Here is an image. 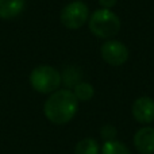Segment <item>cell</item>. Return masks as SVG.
<instances>
[{
	"label": "cell",
	"instance_id": "cell-1",
	"mask_svg": "<svg viewBox=\"0 0 154 154\" xmlns=\"http://www.w3.org/2000/svg\"><path fill=\"white\" fill-rule=\"evenodd\" d=\"M79 109V100L73 95L72 89L60 88L50 93L43 104V114L46 119L53 125H66L76 116Z\"/></svg>",
	"mask_w": 154,
	"mask_h": 154
},
{
	"label": "cell",
	"instance_id": "cell-2",
	"mask_svg": "<svg viewBox=\"0 0 154 154\" xmlns=\"http://www.w3.org/2000/svg\"><path fill=\"white\" fill-rule=\"evenodd\" d=\"M87 24L91 34L104 41L116 37L122 29L120 18L112 10L107 8H97L93 11L89 15Z\"/></svg>",
	"mask_w": 154,
	"mask_h": 154
},
{
	"label": "cell",
	"instance_id": "cell-3",
	"mask_svg": "<svg viewBox=\"0 0 154 154\" xmlns=\"http://www.w3.org/2000/svg\"><path fill=\"white\" fill-rule=\"evenodd\" d=\"M30 85L38 93L50 95L61 87V72L50 65H39L34 68L29 76Z\"/></svg>",
	"mask_w": 154,
	"mask_h": 154
},
{
	"label": "cell",
	"instance_id": "cell-4",
	"mask_svg": "<svg viewBox=\"0 0 154 154\" xmlns=\"http://www.w3.org/2000/svg\"><path fill=\"white\" fill-rule=\"evenodd\" d=\"M89 7L82 0H73L68 3L60 12V22L68 30H79L88 23Z\"/></svg>",
	"mask_w": 154,
	"mask_h": 154
},
{
	"label": "cell",
	"instance_id": "cell-5",
	"mask_svg": "<svg viewBox=\"0 0 154 154\" xmlns=\"http://www.w3.org/2000/svg\"><path fill=\"white\" fill-rule=\"evenodd\" d=\"M100 56L104 62L111 66H122L130 57L127 46L118 39H107L100 46Z\"/></svg>",
	"mask_w": 154,
	"mask_h": 154
},
{
	"label": "cell",
	"instance_id": "cell-6",
	"mask_svg": "<svg viewBox=\"0 0 154 154\" xmlns=\"http://www.w3.org/2000/svg\"><path fill=\"white\" fill-rule=\"evenodd\" d=\"M134 119L143 126L154 122V99L149 96H141L133 103L131 107Z\"/></svg>",
	"mask_w": 154,
	"mask_h": 154
},
{
	"label": "cell",
	"instance_id": "cell-7",
	"mask_svg": "<svg viewBox=\"0 0 154 154\" xmlns=\"http://www.w3.org/2000/svg\"><path fill=\"white\" fill-rule=\"evenodd\" d=\"M134 146L141 154H154V127L143 126L134 134Z\"/></svg>",
	"mask_w": 154,
	"mask_h": 154
},
{
	"label": "cell",
	"instance_id": "cell-8",
	"mask_svg": "<svg viewBox=\"0 0 154 154\" xmlns=\"http://www.w3.org/2000/svg\"><path fill=\"white\" fill-rule=\"evenodd\" d=\"M26 8V0H0V19L10 20L19 16Z\"/></svg>",
	"mask_w": 154,
	"mask_h": 154
},
{
	"label": "cell",
	"instance_id": "cell-9",
	"mask_svg": "<svg viewBox=\"0 0 154 154\" xmlns=\"http://www.w3.org/2000/svg\"><path fill=\"white\" fill-rule=\"evenodd\" d=\"M81 81H82V72L80 68L75 66V65L64 68V70L61 72V84L66 89H73Z\"/></svg>",
	"mask_w": 154,
	"mask_h": 154
},
{
	"label": "cell",
	"instance_id": "cell-10",
	"mask_svg": "<svg viewBox=\"0 0 154 154\" xmlns=\"http://www.w3.org/2000/svg\"><path fill=\"white\" fill-rule=\"evenodd\" d=\"M72 92L79 101H88L95 95V88H93L92 84H89V82L82 80L81 82H79V84L73 88Z\"/></svg>",
	"mask_w": 154,
	"mask_h": 154
},
{
	"label": "cell",
	"instance_id": "cell-11",
	"mask_svg": "<svg viewBox=\"0 0 154 154\" xmlns=\"http://www.w3.org/2000/svg\"><path fill=\"white\" fill-rule=\"evenodd\" d=\"M75 154H100V146L93 138H84L76 145Z\"/></svg>",
	"mask_w": 154,
	"mask_h": 154
},
{
	"label": "cell",
	"instance_id": "cell-12",
	"mask_svg": "<svg viewBox=\"0 0 154 154\" xmlns=\"http://www.w3.org/2000/svg\"><path fill=\"white\" fill-rule=\"evenodd\" d=\"M101 154H131V152L123 142L112 139V141H107L103 143Z\"/></svg>",
	"mask_w": 154,
	"mask_h": 154
},
{
	"label": "cell",
	"instance_id": "cell-13",
	"mask_svg": "<svg viewBox=\"0 0 154 154\" xmlns=\"http://www.w3.org/2000/svg\"><path fill=\"white\" fill-rule=\"evenodd\" d=\"M100 135L104 141H112L116 137V128L112 125H104L103 127L100 128Z\"/></svg>",
	"mask_w": 154,
	"mask_h": 154
},
{
	"label": "cell",
	"instance_id": "cell-14",
	"mask_svg": "<svg viewBox=\"0 0 154 154\" xmlns=\"http://www.w3.org/2000/svg\"><path fill=\"white\" fill-rule=\"evenodd\" d=\"M100 8H107V10H112L116 5L118 0H97Z\"/></svg>",
	"mask_w": 154,
	"mask_h": 154
}]
</instances>
